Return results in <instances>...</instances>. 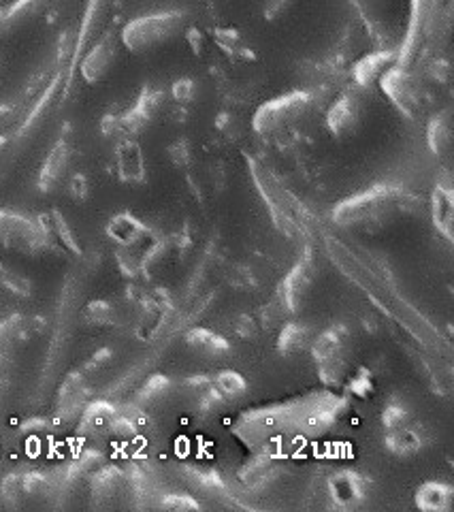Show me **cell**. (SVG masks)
Returning a JSON list of instances; mask_svg holds the SVG:
<instances>
[{
    "label": "cell",
    "instance_id": "6da1fadb",
    "mask_svg": "<svg viewBox=\"0 0 454 512\" xmlns=\"http://www.w3.org/2000/svg\"><path fill=\"white\" fill-rule=\"evenodd\" d=\"M420 199L401 186H374L344 199L333 210L337 227L356 233H378L397 220L416 214Z\"/></svg>",
    "mask_w": 454,
    "mask_h": 512
},
{
    "label": "cell",
    "instance_id": "7a4b0ae2",
    "mask_svg": "<svg viewBox=\"0 0 454 512\" xmlns=\"http://www.w3.org/2000/svg\"><path fill=\"white\" fill-rule=\"evenodd\" d=\"M190 28V13L182 9L145 13L139 18L128 20L120 28V41L126 52L150 54L158 47H165L171 41L186 35Z\"/></svg>",
    "mask_w": 454,
    "mask_h": 512
},
{
    "label": "cell",
    "instance_id": "3957f363",
    "mask_svg": "<svg viewBox=\"0 0 454 512\" xmlns=\"http://www.w3.org/2000/svg\"><path fill=\"white\" fill-rule=\"evenodd\" d=\"M316 96L307 90H293L256 107L250 120L252 131L261 137H280L295 131L312 118Z\"/></svg>",
    "mask_w": 454,
    "mask_h": 512
},
{
    "label": "cell",
    "instance_id": "277c9868",
    "mask_svg": "<svg viewBox=\"0 0 454 512\" xmlns=\"http://www.w3.org/2000/svg\"><path fill=\"white\" fill-rule=\"evenodd\" d=\"M312 352L316 359V370L324 384L329 387H339L350 370V335L344 327H331L320 338L312 340Z\"/></svg>",
    "mask_w": 454,
    "mask_h": 512
},
{
    "label": "cell",
    "instance_id": "5b68a950",
    "mask_svg": "<svg viewBox=\"0 0 454 512\" xmlns=\"http://www.w3.org/2000/svg\"><path fill=\"white\" fill-rule=\"evenodd\" d=\"M124 45L120 41V30L116 26H105V30L96 37L81 54L79 75L88 86H99L118 67Z\"/></svg>",
    "mask_w": 454,
    "mask_h": 512
},
{
    "label": "cell",
    "instance_id": "8992f818",
    "mask_svg": "<svg viewBox=\"0 0 454 512\" xmlns=\"http://www.w3.org/2000/svg\"><path fill=\"white\" fill-rule=\"evenodd\" d=\"M378 88L403 118L418 120L423 114V88H420L416 75L401 64H393L378 82Z\"/></svg>",
    "mask_w": 454,
    "mask_h": 512
},
{
    "label": "cell",
    "instance_id": "52a82bcc",
    "mask_svg": "<svg viewBox=\"0 0 454 512\" xmlns=\"http://www.w3.org/2000/svg\"><path fill=\"white\" fill-rule=\"evenodd\" d=\"M77 171V148L71 135H62L45 156L37 186L43 195H58L64 188L71 175Z\"/></svg>",
    "mask_w": 454,
    "mask_h": 512
},
{
    "label": "cell",
    "instance_id": "ba28073f",
    "mask_svg": "<svg viewBox=\"0 0 454 512\" xmlns=\"http://www.w3.org/2000/svg\"><path fill=\"white\" fill-rule=\"evenodd\" d=\"M167 92L152 84H145L131 109L120 114V122L128 139H137L154 128L167 114Z\"/></svg>",
    "mask_w": 454,
    "mask_h": 512
},
{
    "label": "cell",
    "instance_id": "9c48e42d",
    "mask_svg": "<svg viewBox=\"0 0 454 512\" xmlns=\"http://www.w3.org/2000/svg\"><path fill=\"white\" fill-rule=\"evenodd\" d=\"M365 114L367 105L363 99V90L352 88L339 94L331 103V107L327 109V116H324V122H327V128L333 137L344 141L361 131Z\"/></svg>",
    "mask_w": 454,
    "mask_h": 512
},
{
    "label": "cell",
    "instance_id": "30bf717a",
    "mask_svg": "<svg viewBox=\"0 0 454 512\" xmlns=\"http://www.w3.org/2000/svg\"><path fill=\"white\" fill-rule=\"evenodd\" d=\"M0 248L20 252H45L39 222L13 212H0Z\"/></svg>",
    "mask_w": 454,
    "mask_h": 512
},
{
    "label": "cell",
    "instance_id": "8fae6325",
    "mask_svg": "<svg viewBox=\"0 0 454 512\" xmlns=\"http://www.w3.org/2000/svg\"><path fill=\"white\" fill-rule=\"evenodd\" d=\"M113 167L122 184L141 186L148 182V165L137 139H122L113 146Z\"/></svg>",
    "mask_w": 454,
    "mask_h": 512
},
{
    "label": "cell",
    "instance_id": "7c38bea8",
    "mask_svg": "<svg viewBox=\"0 0 454 512\" xmlns=\"http://www.w3.org/2000/svg\"><path fill=\"white\" fill-rule=\"evenodd\" d=\"M329 495L339 510H356L367 500L369 480L354 470H342L329 478Z\"/></svg>",
    "mask_w": 454,
    "mask_h": 512
},
{
    "label": "cell",
    "instance_id": "4fadbf2b",
    "mask_svg": "<svg viewBox=\"0 0 454 512\" xmlns=\"http://www.w3.org/2000/svg\"><path fill=\"white\" fill-rule=\"evenodd\" d=\"M126 476L118 466H99L90 474L92 508H113L122 498Z\"/></svg>",
    "mask_w": 454,
    "mask_h": 512
},
{
    "label": "cell",
    "instance_id": "5bb4252c",
    "mask_svg": "<svg viewBox=\"0 0 454 512\" xmlns=\"http://www.w3.org/2000/svg\"><path fill=\"white\" fill-rule=\"evenodd\" d=\"M105 233L113 244L126 250H133L152 237V229L148 227V222H143L131 212H120L116 216H111Z\"/></svg>",
    "mask_w": 454,
    "mask_h": 512
},
{
    "label": "cell",
    "instance_id": "9a60e30c",
    "mask_svg": "<svg viewBox=\"0 0 454 512\" xmlns=\"http://www.w3.org/2000/svg\"><path fill=\"white\" fill-rule=\"evenodd\" d=\"M397 54L395 52H391V50H376V52H369V54H365L363 58H359L356 60L354 64H352V82H354V86L359 88V90H363V92H367V90H371L374 86H378V82H380V77L393 67V64H397Z\"/></svg>",
    "mask_w": 454,
    "mask_h": 512
},
{
    "label": "cell",
    "instance_id": "2e32d148",
    "mask_svg": "<svg viewBox=\"0 0 454 512\" xmlns=\"http://www.w3.org/2000/svg\"><path fill=\"white\" fill-rule=\"evenodd\" d=\"M314 288V269L307 263H299L282 282V301L284 306L297 314L305 308L307 299Z\"/></svg>",
    "mask_w": 454,
    "mask_h": 512
},
{
    "label": "cell",
    "instance_id": "e0dca14e",
    "mask_svg": "<svg viewBox=\"0 0 454 512\" xmlns=\"http://www.w3.org/2000/svg\"><path fill=\"white\" fill-rule=\"evenodd\" d=\"M86 395H88L86 376L71 374L67 380L62 382V387L58 391V399H56V410L60 412L62 421H77L79 419L81 412H84V408L88 406Z\"/></svg>",
    "mask_w": 454,
    "mask_h": 512
},
{
    "label": "cell",
    "instance_id": "ac0fdd59",
    "mask_svg": "<svg viewBox=\"0 0 454 512\" xmlns=\"http://www.w3.org/2000/svg\"><path fill=\"white\" fill-rule=\"evenodd\" d=\"M212 37L218 50L229 58L231 62H252L256 60V52L254 47L250 45V41L246 39L241 30L233 28V26H216L212 30Z\"/></svg>",
    "mask_w": 454,
    "mask_h": 512
},
{
    "label": "cell",
    "instance_id": "d6986e66",
    "mask_svg": "<svg viewBox=\"0 0 454 512\" xmlns=\"http://www.w3.org/2000/svg\"><path fill=\"white\" fill-rule=\"evenodd\" d=\"M116 414L118 412L113 410V406H109L107 402L88 404L77 419L81 434L90 440L113 434V421H116Z\"/></svg>",
    "mask_w": 454,
    "mask_h": 512
},
{
    "label": "cell",
    "instance_id": "ffe728a7",
    "mask_svg": "<svg viewBox=\"0 0 454 512\" xmlns=\"http://www.w3.org/2000/svg\"><path fill=\"white\" fill-rule=\"evenodd\" d=\"M414 504L423 512H450L454 504V487L442 480H427L416 489Z\"/></svg>",
    "mask_w": 454,
    "mask_h": 512
},
{
    "label": "cell",
    "instance_id": "44dd1931",
    "mask_svg": "<svg viewBox=\"0 0 454 512\" xmlns=\"http://www.w3.org/2000/svg\"><path fill=\"white\" fill-rule=\"evenodd\" d=\"M431 214L435 229L440 231L448 242H452V227H454V205H452V188L450 184H435L433 199H431Z\"/></svg>",
    "mask_w": 454,
    "mask_h": 512
},
{
    "label": "cell",
    "instance_id": "7402d4cb",
    "mask_svg": "<svg viewBox=\"0 0 454 512\" xmlns=\"http://www.w3.org/2000/svg\"><path fill=\"white\" fill-rule=\"evenodd\" d=\"M384 446L397 457H410L420 453V448L425 446V440H423V434H420L414 425H408L401 429L386 431Z\"/></svg>",
    "mask_w": 454,
    "mask_h": 512
},
{
    "label": "cell",
    "instance_id": "603a6c76",
    "mask_svg": "<svg viewBox=\"0 0 454 512\" xmlns=\"http://www.w3.org/2000/svg\"><path fill=\"white\" fill-rule=\"evenodd\" d=\"M427 146L435 156H444L452 146V114L450 109L435 114L427 124Z\"/></svg>",
    "mask_w": 454,
    "mask_h": 512
},
{
    "label": "cell",
    "instance_id": "cb8c5ba5",
    "mask_svg": "<svg viewBox=\"0 0 454 512\" xmlns=\"http://www.w3.org/2000/svg\"><path fill=\"white\" fill-rule=\"evenodd\" d=\"M312 346L310 329L301 323H288L278 338V350L282 355H299Z\"/></svg>",
    "mask_w": 454,
    "mask_h": 512
},
{
    "label": "cell",
    "instance_id": "d4e9b609",
    "mask_svg": "<svg viewBox=\"0 0 454 512\" xmlns=\"http://www.w3.org/2000/svg\"><path fill=\"white\" fill-rule=\"evenodd\" d=\"M186 344L199 352H207V355H222V352H229V342H226L222 335H218L212 329L197 327L186 333Z\"/></svg>",
    "mask_w": 454,
    "mask_h": 512
},
{
    "label": "cell",
    "instance_id": "484cf974",
    "mask_svg": "<svg viewBox=\"0 0 454 512\" xmlns=\"http://www.w3.org/2000/svg\"><path fill=\"white\" fill-rule=\"evenodd\" d=\"M30 331V320L24 316H9L0 320V350H11L26 340Z\"/></svg>",
    "mask_w": 454,
    "mask_h": 512
},
{
    "label": "cell",
    "instance_id": "4316f807",
    "mask_svg": "<svg viewBox=\"0 0 454 512\" xmlns=\"http://www.w3.org/2000/svg\"><path fill=\"white\" fill-rule=\"evenodd\" d=\"M0 288H5L7 293L22 299L32 295V282L22 274L20 269H15L13 265L3 261H0Z\"/></svg>",
    "mask_w": 454,
    "mask_h": 512
},
{
    "label": "cell",
    "instance_id": "83f0119b",
    "mask_svg": "<svg viewBox=\"0 0 454 512\" xmlns=\"http://www.w3.org/2000/svg\"><path fill=\"white\" fill-rule=\"evenodd\" d=\"M201 84L194 77H182L171 86V101L177 109H188L199 101Z\"/></svg>",
    "mask_w": 454,
    "mask_h": 512
},
{
    "label": "cell",
    "instance_id": "f1b7e54d",
    "mask_svg": "<svg viewBox=\"0 0 454 512\" xmlns=\"http://www.w3.org/2000/svg\"><path fill=\"white\" fill-rule=\"evenodd\" d=\"M84 318L94 327H111L118 323V308L111 301H92L84 310Z\"/></svg>",
    "mask_w": 454,
    "mask_h": 512
},
{
    "label": "cell",
    "instance_id": "f546056e",
    "mask_svg": "<svg viewBox=\"0 0 454 512\" xmlns=\"http://www.w3.org/2000/svg\"><path fill=\"white\" fill-rule=\"evenodd\" d=\"M216 391L222 397H229V399H239L246 395L248 391V380L243 378L239 372L233 370H224L216 376Z\"/></svg>",
    "mask_w": 454,
    "mask_h": 512
},
{
    "label": "cell",
    "instance_id": "4dcf8cb0",
    "mask_svg": "<svg viewBox=\"0 0 454 512\" xmlns=\"http://www.w3.org/2000/svg\"><path fill=\"white\" fill-rule=\"evenodd\" d=\"M22 487H24V498L26 502H39L52 495V483L50 478L39 472H32L22 476Z\"/></svg>",
    "mask_w": 454,
    "mask_h": 512
},
{
    "label": "cell",
    "instance_id": "1f68e13d",
    "mask_svg": "<svg viewBox=\"0 0 454 512\" xmlns=\"http://www.w3.org/2000/svg\"><path fill=\"white\" fill-rule=\"evenodd\" d=\"M214 128L216 133L229 143H235L243 135V122L239 120L237 114L233 111H220V114L214 118Z\"/></svg>",
    "mask_w": 454,
    "mask_h": 512
},
{
    "label": "cell",
    "instance_id": "d6a6232c",
    "mask_svg": "<svg viewBox=\"0 0 454 512\" xmlns=\"http://www.w3.org/2000/svg\"><path fill=\"white\" fill-rule=\"evenodd\" d=\"M64 192H67V195H69L73 201H77V203L88 201L90 195H92V180H90V175H88L84 169H77V171L71 175V178H69L67 188H64Z\"/></svg>",
    "mask_w": 454,
    "mask_h": 512
},
{
    "label": "cell",
    "instance_id": "836d02e7",
    "mask_svg": "<svg viewBox=\"0 0 454 512\" xmlns=\"http://www.w3.org/2000/svg\"><path fill=\"white\" fill-rule=\"evenodd\" d=\"M0 493H3L5 504L11 508H22L26 504L22 476H18V474H11L3 480V485H0Z\"/></svg>",
    "mask_w": 454,
    "mask_h": 512
},
{
    "label": "cell",
    "instance_id": "e575fe53",
    "mask_svg": "<svg viewBox=\"0 0 454 512\" xmlns=\"http://www.w3.org/2000/svg\"><path fill=\"white\" fill-rule=\"evenodd\" d=\"M382 425H384L386 431L408 427V425H412V412L405 408L403 404L386 406L384 412H382Z\"/></svg>",
    "mask_w": 454,
    "mask_h": 512
},
{
    "label": "cell",
    "instance_id": "d590c367",
    "mask_svg": "<svg viewBox=\"0 0 454 512\" xmlns=\"http://www.w3.org/2000/svg\"><path fill=\"white\" fill-rule=\"evenodd\" d=\"M167 154L171 158V163L175 167H180V169H186L194 160V150H192V143L188 139L173 141L171 146H169V150H167Z\"/></svg>",
    "mask_w": 454,
    "mask_h": 512
},
{
    "label": "cell",
    "instance_id": "8d00e7d4",
    "mask_svg": "<svg viewBox=\"0 0 454 512\" xmlns=\"http://www.w3.org/2000/svg\"><path fill=\"white\" fill-rule=\"evenodd\" d=\"M299 0H267L265 3V20L267 22H280L282 18L295 9Z\"/></svg>",
    "mask_w": 454,
    "mask_h": 512
},
{
    "label": "cell",
    "instance_id": "74e56055",
    "mask_svg": "<svg viewBox=\"0 0 454 512\" xmlns=\"http://www.w3.org/2000/svg\"><path fill=\"white\" fill-rule=\"evenodd\" d=\"M160 506L167 510H201V504L197 500H192L190 495H180V493L167 495Z\"/></svg>",
    "mask_w": 454,
    "mask_h": 512
},
{
    "label": "cell",
    "instance_id": "f35d334b",
    "mask_svg": "<svg viewBox=\"0 0 454 512\" xmlns=\"http://www.w3.org/2000/svg\"><path fill=\"white\" fill-rule=\"evenodd\" d=\"M352 9L361 15V20L367 24L369 30H374L378 24L376 11H374V0H348Z\"/></svg>",
    "mask_w": 454,
    "mask_h": 512
},
{
    "label": "cell",
    "instance_id": "ab89813d",
    "mask_svg": "<svg viewBox=\"0 0 454 512\" xmlns=\"http://www.w3.org/2000/svg\"><path fill=\"white\" fill-rule=\"evenodd\" d=\"M13 146H11V137L7 135H0V182H3V178L9 171V165L13 160Z\"/></svg>",
    "mask_w": 454,
    "mask_h": 512
},
{
    "label": "cell",
    "instance_id": "60d3db41",
    "mask_svg": "<svg viewBox=\"0 0 454 512\" xmlns=\"http://www.w3.org/2000/svg\"><path fill=\"white\" fill-rule=\"evenodd\" d=\"M15 118H18V111L11 105H0V135H7L9 128L15 124Z\"/></svg>",
    "mask_w": 454,
    "mask_h": 512
},
{
    "label": "cell",
    "instance_id": "b9f144b4",
    "mask_svg": "<svg viewBox=\"0 0 454 512\" xmlns=\"http://www.w3.org/2000/svg\"><path fill=\"white\" fill-rule=\"evenodd\" d=\"M350 389H352L354 395H361V397H365L367 393H371V380L365 376V370H361L359 376H352Z\"/></svg>",
    "mask_w": 454,
    "mask_h": 512
}]
</instances>
